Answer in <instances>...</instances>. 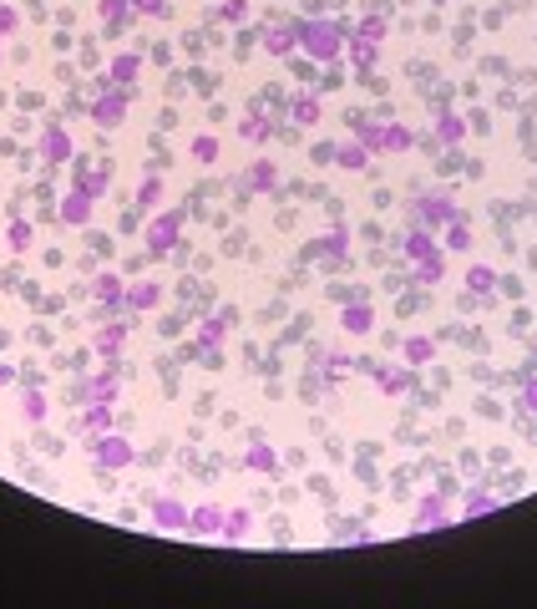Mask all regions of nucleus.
Returning a JSON list of instances; mask_svg holds the SVG:
<instances>
[{
	"mask_svg": "<svg viewBox=\"0 0 537 609\" xmlns=\"http://www.w3.org/2000/svg\"><path fill=\"white\" fill-rule=\"evenodd\" d=\"M294 36L304 41V51L315 56V61H335V56H340V26H319V21H315V26H299Z\"/></svg>",
	"mask_w": 537,
	"mask_h": 609,
	"instance_id": "1",
	"label": "nucleus"
},
{
	"mask_svg": "<svg viewBox=\"0 0 537 609\" xmlns=\"http://www.w3.org/2000/svg\"><path fill=\"white\" fill-rule=\"evenodd\" d=\"M96 462L102 468H122V462H132V447L122 437H96Z\"/></svg>",
	"mask_w": 537,
	"mask_h": 609,
	"instance_id": "2",
	"label": "nucleus"
},
{
	"mask_svg": "<svg viewBox=\"0 0 537 609\" xmlns=\"http://www.w3.org/2000/svg\"><path fill=\"white\" fill-rule=\"evenodd\" d=\"M451 218H457V208H451V198H426V203H421V223H426L431 234H436V229H446Z\"/></svg>",
	"mask_w": 537,
	"mask_h": 609,
	"instance_id": "3",
	"label": "nucleus"
},
{
	"mask_svg": "<svg viewBox=\"0 0 537 609\" xmlns=\"http://www.w3.org/2000/svg\"><path fill=\"white\" fill-rule=\"evenodd\" d=\"M61 218H67V223H87V218H91V194H87V188H76V194L67 198Z\"/></svg>",
	"mask_w": 537,
	"mask_h": 609,
	"instance_id": "4",
	"label": "nucleus"
},
{
	"mask_svg": "<svg viewBox=\"0 0 537 609\" xmlns=\"http://www.w3.org/2000/svg\"><path fill=\"white\" fill-rule=\"evenodd\" d=\"M148 239H152V249H173V244H177V218H173V214L157 218L152 229H148Z\"/></svg>",
	"mask_w": 537,
	"mask_h": 609,
	"instance_id": "5",
	"label": "nucleus"
},
{
	"mask_svg": "<svg viewBox=\"0 0 537 609\" xmlns=\"http://www.w3.org/2000/svg\"><path fill=\"white\" fill-rule=\"evenodd\" d=\"M127 300H132V310H152L162 295H157V284H132V290H127Z\"/></svg>",
	"mask_w": 537,
	"mask_h": 609,
	"instance_id": "6",
	"label": "nucleus"
},
{
	"mask_svg": "<svg viewBox=\"0 0 537 609\" xmlns=\"http://www.w3.org/2000/svg\"><path fill=\"white\" fill-rule=\"evenodd\" d=\"M102 127H117V117H122V97H107V102H96V112H91Z\"/></svg>",
	"mask_w": 537,
	"mask_h": 609,
	"instance_id": "7",
	"label": "nucleus"
},
{
	"mask_svg": "<svg viewBox=\"0 0 537 609\" xmlns=\"http://www.w3.org/2000/svg\"><path fill=\"white\" fill-rule=\"evenodd\" d=\"M96 295H102V304H122V280L117 275H102V280H96Z\"/></svg>",
	"mask_w": 537,
	"mask_h": 609,
	"instance_id": "8",
	"label": "nucleus"
},
{
	"mask_svg": "<svg viewBox=\"0 0 537 609\" xmlns=\"http://www.w3.org/2000/svg\"><path fill=\"white\" fill-rule=\"evenodd\" d=\"M218 523H223L218 508H198V513H193V533H213Z\"/></svg>",
	"mask_w": 537,
	"mask_h": 609,
	"instance_id": "9",
	"label": "nucleus"
},
{
	"mask_svg": "<svg viewBox=\"0 0 537 609\" xmlns=\"http://www.w3.org/2000/svg\"><path fill=\"white\" fill-rule=\"evenodd\" d=\"M345 330H350V335H365V330H370V310H365V304L345 310Z\"/></svg>",
	"mask_w": 537,
	"mask_h": 609,
	"instance_id": "10",
	"label": "nucleus"
},
{
	"mask_svg": "<svg viewBox=\"0 0 537 609\" xmlns=\"http://www.w3.org/2000/svg\"><path fill=\"white\" fill-rule=\"evenodd\" d=\"M335 157H340V168H365V148H360V142H345Z\"/></svg>",
	"mask_w": 537,
	"mask_h": 609,
	"instance_id": "11",
	"label": "nucleus"
},
{
	"mask_svg": "<svg viewBox=\"0 0 537 609\" xmlns=\"http://www.w3.org/2000/svg\"><path fill=\"white\" fill-rule=\"evenodd\" d=\"M492 280H497V275H492L486 264H471V269H466V284H471V290H492Z\"/></svg>",
	"mask_w": 537,
	"mask_h": 609,
	"instance_id": "12",
	"label": "nucleus"
},
{
	"mask_svg": "<svg viewBox=\"0 0 537 609\" xmlns=\"http://www.w3.org/2000/svg\"><path fill=\"white\" fill-rule=\"evenodd\" d=\"M294 122H319V102L315 97H299L294 102Z\"/></svg>",
	"mask_w": 537,
	"mask_h": 609,
	"instance_id": "13",
	"label": "nucleus"
},
{
	"mask_svg": "<svg viewBox=\"0 0 537 609\" xmlns=\"http://www.w3.org/2000/svg\"><path fill=\"white\" fill-rule=\"evenodd\" d=\"M157 198H162V183H157V178H148V183L137 188V203H142V208H152Z\"/></svg>",
	"mask_w": 537,
	"mask_h": 609,
	"instance_id": "14",
	"label": "nucleus"
},
{
	"mask_svg": "<svg viewBox=\"0 0 537 609\" xmlns=\"http://www.w3.org/2000/svg\"><path fill=\"white\" fill-rule=\"evenodd\" d=\"M112 76H117V82H132V76H137V56H117Z\"/></svg>",
	"mask_w": 537,
	"mask_h": 609,
	"instance_id": "15",
	"label": "nucleus"
},
{
	"mask_svg": "<svg viewBox=\"0 0 537 609\" xmlns=\"http://www.w3.org/2000/svg\"><path fill=\"white\" fill-rule=\"evenodd\" d=\"M71 153V142L61 137V132H46V157H67Z\"/></svg>",
	"mask_w": 537,
	"mask_h": 609,
	"instance_id": "16",
	"label": "nucleus"
},
{
	"mask_svg": "<svg viewBox=\"0 0 537 609\" xmlns=\"http://www.w3.org/2000/svg\"><path fill=\"white\" fill-rule=\"evenodd\" d=\"M193 157H203V163H213V157H218V142H213V137H198V142H193Z\"/></svg>",
	"mask_w": 537,
	"mask_h": 609,
	"instance_id": "17",
	"label": "nucleus"
},
{
	"mask_svg": "<svg viewBox=\"0 0 537 609\" xmlns=\"http://www.w3.org/2000/svg\"><path fill=\"white\" fill-rule=\"evenodd\" d=\"M157 523H183V508L177 503H157Z\"/></svg>",
	"mask_w": 537,
	"mask_h": 609,
	"instance_id": "18",
	"label": "nucleus"
},
{
	"mask_svg": "<svg viewBox=\"0 0 537 609\" xmlns=\"http://www.w3.org/2000/svg\"><path fill=\"white\" fill-rule=\"evenodd\" d=\"M264 46H269V51H274V56H284V51H289V31H274V36H269Z\"/></svg>",
	"mask_w": 537,
	"mask_h": 609,
	"instance_id": "19",
	"label": "nucleus"
},
{
	"mask_svg": "<svg viewBox=\"0 0 537 609\" xmlns=\"http://www.w3.org/2000/svg\"><path fill=\"white\" fill-rule=\"evenodd\" d=\"M30 244V229L26 223H10V249H26Z\"/></svg>",
	"mask_w": 537,
	"mask_h": 609,
	"instance_id": "20",
	"label": "nucleus"
},
{
	"mask_svg": "<svg viewBox=\"0 0 537 609\" xmlns=\"http://www.w3.org/2000/svg\"><path fill=\"white\" fill-rule=\"evenodd\" d=\"M441 137L457 142V137H461V117H441Z\"/></svg>",
	"mask_w": 537,
	"mask_h": 609,
	"instance_id": "21",
	"label": "nucleus"
},
{
	"mask_svg": "<svg viewBox=\"0 0 537 609\" xmlns=\"http://www.w3.org/2000/svg\"><path fill=\"white\" fill-rule=\"evenodd\" d=\"M380 386L385 391H405V376L400 371H380Z\"/></svg>",
	"mask_w": 537,
	"mask_h": 609,
	"instance_id": "22",
	"label": "nucleus"
},
{
	"mask_svg": "<svg viewBox=\"0 0 537 609\" xmlns=\"http://www.w3.org/2000/svg\"><path fill=\"white\" fill-rule=\"evenodd\" d=\"M426 356H431L426 341H411V345H405V361H426Z\"/></svg>",
	"mask_w": 537,
	"mask_h": 609,
	"instance_id": "23",
	"label": "nucleus"
},
{
	"mask_svg": "<svg viewBox=\"0 0 537 609\" xmlns=\"http://www.w3.org/2000/svg\"><path fill=\"white\" fill-rule=\"evenodd\" d=\"M96 345H102V350H117V345H122V330H102V335H96Z\"/></svg>",
	"mask_w": 537,
	"mask_h": 609,
	"instance_id": "24",
	"label": "nucleus"
},
{
	"mask_svg": "<svg viewBox=\"0 0 537 609\" xmlns=\"http://www.w3.org/2000/svg\"><path fill=\"white\" fill-rule=\"evenodd\" d=\"M249 468H274V452H264V447H254V452H249Z\"/></svg>",
	"mask_w": 537,
	"mask_h": 609,
	"instance_id": "25",
	"label": "nucleus"
},
{
	"mask_svg": "<svg viewBox=\"0 0 537 609\" xmlns=\"http://www.w3.org/2000/svg\"><path fill=\"white\" fill-rule=\"evenodd\" d=\"M26 416H30V422H41V416H46V402H41V396H30V402H26Z\"/></svg>",
	"mask_w": 537,
	"mask_h": 609,
	"instance_id": "26",
	"label": "nucleus"
},
{
	"mask_svg": "<svg viewBox=\"0 0 537 609\" xmlns=\"http://www.w3.org/2000/svg\"><path fill=\"white\" fill-rule=\"evenodd\" d=\"M223 21H243V0H229V6H223Z\"/></svg>",
	"mask_w": 537,
	"mask_h": 609,
	"instance_id": "27",
	"label": "nucleus"
},
{
	"mask_svg": "<svg viewBox=\"0 0 537 609\" xmlns=\"http://www.w3.org/2000/svg\"><path fill=\"white\" fill-rule=\"evenodd\" d=\"M137 10H152V15H162L168 6H162V0H137Z\"/></svg>",
	"mask_w": 537,
	"mask_h": 609,
	"instance_id": "28",
	"label": "nucleus"
}]
</instances>
